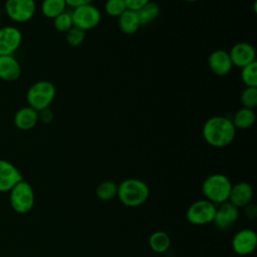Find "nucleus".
I'll return each mask as SVG.
<instances>
[{"label": "nucleus", "mask_w": 257, "mask_h": 257, "mask_svg": "<svg viewBox=\"0 0 257 257\" xmlns=\"http://www.w3.org/2000/svg\"><path fill=\"white\" fill-rule=\"evenodd\" d=\"M205 142L214 148L229 146L235 139L236 128L231 118L223 115L212 116L203 125Z\"/></svg>", "instance_id": "obj_1"}, {"label": "nucleus", "mask_w": 257, "mask_h": 257, "mask_svg": "<svg viewBox=\"0 0 257 257\" xmlns=\"http://www.w3.org/2000/svg\"><path fill=\"white\" fill-rule=\"evenodd\" d=\"M150 189L148 185L136 178H128L117 185V195L119 202L126 207H139L149 198Z\"/></svg>", "instance_id": "obj_2"}, {"label": "nucleus", "mask_w": 257, "mask_h": 257, "mask_svg": "<svg viewBox=\"0 0 257 257\" xmlns=\"http://www.w3.org/2000/svg\"><path fill=\"white\" fill-rule=\"evenodd\" d=\"M231 188V181L223 174L210 175L202 184V192L205 199L215 205L228 201Z\"/></svg>", "instance_id": "obj_3"}, {"label": "nucleus", "mask_w": 257, "mask_h": 257, "mask_svg": "<svg viewBox=\"0 0 257 257\" xmlns=\"http://www.w3.org/2000/svg\"><path fill=\"white\" fill-rule=\"evenodd\" d=\"M56 94V88L51 81L39 80L33 83L26 92L28 106L36 111L48 108Z\"/></svg>", "instance_id": "obj_4"}, {"label": "nucleus", "mask_w": 257, "mask_h": 257, "mask_svg": "<svg viewBox=\"0 0 257 257\" xmlns=\"http://www.w3.org/2000/svg\"><path fill=\"white\" fill-rule=\"evenodd\" d=\"M10 204L18 214H26L34 206V191L29 183L24 180L18 182L10 191Z\"/></svg>", "instance_id": "obj_5"}, {"label": "nucleus", "mask_w": 257, "mask_h": 257, "mask_svg": "<svg viewBox=\"0 0 257 257\" xmlns=\"http://www.w3.org/2000/svg\"><path fill=\"white\" fill-rule=\"evenodd\" d=\"M216 206L212 202L203 199L192 203L186 212V218L189 223L197 226L212 223L216 213Z\"/></svg>", "instance_id": "obj_6"}, {"label": "nucleus", "mask_w": 257, "mask_h": 257, "mask_svg": "<svg viewBox=\"0 0 257 257\" xmlns=\"http://www.w3.org/2000/svg\"><path fill=\"white\" fill-rule=\"evenodd\" d=\"M71 16L73 26L83 30L84 32L95 28L101 20L100 11L92 4L81 5L73 8Z\"/></svg>", "instance_id": "obj_7"}, {"label": "nucleus", "mask_w": 257, "mask_h": 257, "mask_svg": "<svg viewBox=\"0 0 257 257\" xmlns=\"http://www.w3.org/2000/svg\"><path fill=\"white\" fill-rule=\"evenodd\" d=\"M4 9L11 20L17 23H25L34 16L36 4L34 0H6Z\"/></svg>", "instance_id": "obj_8"}, {"label": "nucleus", "mask_w": 257, "mask_h": 257, "mask_svg": "<svg viewBox=\"0 0 257 257\" xmlns=\"http://www.w3.org/2000/svg\"><path fill=\"white\" fill-rule=\"evenodd\" d=\"M256 246L257 234L252 229H241L232 238V249L238 255H249L255 251Z\"/></svg>", "instance_id": "obj_9"}, {"label": "nucleus", "mask_w": 257, "mask_h": 257, "mask_svg": "<svg viewBox=\"0 0 257 257\" xmlns=\"http://www.w3.org/2000/svg\"><path fill=\"white\" fill-rule=\"evenodd\" d=\"M22 43L21 31L12 25L0 27V55H13Z\"/></svg>", "instance_id": "obj_10"}, {"label": "nucleus", "mask_w": 257, "mask_h": 257, "mask_svg": "<svg viewBox=\"0 0 257 257\" xmlns=\"http://www.w3.org/2000/svg\"><path fill=\"white\" fill-rule=\"evenodd\" d=\"M239 214V209L227 201L216 206V213L212 223L220 230H228L236 223Z\"/></svg>", "instance_id": "obj_11"}, {"label": "nucleus", "mask_w": 257, "mask_h": 257, "mask_svg": "<svg viewBox=\"0 0 257 257\" xmlns=\"http://www.w3.org/2000/svg\"><path fill=\"white\" fill-rule=\"evenodd\" d=\"M229 55L233 66L244 67L254 61H256V50L254 46L248 42H238L234 44Z\"/></svg>", "instance_id": "obj_12"}, {"label": "nucleus", "mask_w": 257, "mask_h": 257, "mask_svg": "<svg viewBox=\"0 0 257 257\" xmlns=\"http://www.w3.org/2000/svg\"><path fill=\"white\" fill-rule=\"evenodd\" d=\"M21 180L19 170L12 163L0 159V192H9Z\"/></svg>", "instance_id": "obj_13"}, {"label": "nucleus", "mask_w": 257, "mask_h": 257, "mask_svg": "<svg viewBox=\"0 0 257 257\" xmlns=\"http://www.w3.org/2000/svg\"><path fill=\"white\" fill-rule=\"evenodd\" d=\"M208 65L211 71L219 76L227 75L233 68L229 52L223 49H217L210 54Z\"/></svg>", "instance_id": "obj_14"}, {"label": "nucleus", "mask_w": 257, "mask_h": 257, "mask_svg": "<svg viewBox=\"0 0 257 257\" xmlns=\"http://www.w3.org/2000/svg\"><path fill=\"white\" fill-rule=\"evenodd\" d=\"M253 198V188L247 182H239L232 185L228 202L238 209L244 208L251 203Z\"/></svg>", "instance_id": "obj_15"}, {"label": "nucleus", "mask_w": 257, "mask_h": 257, "mask_svg": "<svg viewBox=\"0 0 257 257\" xmlns=\"http://www.w3.org/2000/svg\"><path fill=\"white\" fill-rule=\"evenodd\" d=\"M20 75L21 65L14 55H0V79L15 81Z\"/></svg>", "instance_id": "obj_16"}, {"label": "nucleus", "mask_w": 257, "mask_h": 257, "mask_svg": "<svg viewBox=\"0 0 257 257\" xmlns=\"http://www.w3.org/2000/svg\"><path fill=\"white\" fill-rule=\"evenodd\" d=\"M14 124L20 131H29L38 123V111L30 106L19 108L14 115Z\"/></svg>", "instance_id": "obj_17"}, {"label": "nucleus", "mask_w": 257, "mask_h": 257, "mask_svg": "<svg viewBox=\"0 0 257 257\" xmlns=\"http://www.w3.org/2000/svg\"><path fill=\"white\" fill-rule=\"evenodd\" d=\"M117 18H118V20H117L118 27H119L120 31L123 32L124 34H128V35L134 34L139 30V28L141 26L138 13L136 11L126 9Z\"/></svg>", "instance_id": "obj_18"}, {"label": "nucleus", "mask_w": 257, "mask_h": 257, "mask_svg": "<svg viewBox=\"0 0 257 257\" xmlns=\"http://www.w3.org/2000/svg\"><path fill=\"white\" fill-rule=\"evenodd\" d=\"M235 128L240 130H246L251 127L255 120H256V114L254 109L242 107L239 108L233 115V118L231 119Z\"/></svg>", "instance_id": "obj_19"}, {"label": "nucleus", "mask_w": 257, "mask_h": 257, "mask_svg": "<svg viewBox=\"0 0 257 257\" xmlns=\"http://www.w3.org/2000/svg\"><path fill=\"white\" fill-rule=\"evenodd\" d=\"M149 246L156 253H165L171 246V238L164 231H156L149 238Z\"/></svg>", "instance_id": "obj_20"}, {"label": "nucleus", "mask_w": 257, "mask_h": 257, "mask_svg": "<svg viewBox=\"0 0 257 257\" xmlns=\"http://www.w3.org/2000/svg\"><path fill=\"white\" fill-rule=\"evenodd\" d=\"M66 3L64 0H42L41 12L50 19H54L56 16L66 10Z\"/></svg>", "instance_id": "obj_21"}, {"label": "nucleus", "mask_w": 257, "mask_h": 257, "mask_svg": "<svg viewBox=\"0 0 257 257\" xmlns=\"http://www.w3.org/2000/svg\"><path fill=\"white\" fill-rule=\"evenodd\" d=\"M139 16V20L141 25H148L157 19L161 13V8L156 2L150 1L140 10L136 11Z\"/></svg>", "instance_id": "obj_22"}, {"label": "nucleus", "mask_w": 257, "mask_h": 257, "mask_svg": "<svg viewBox=\"0 0 257 257\" xmlns=\"http://www.w3.org/2000/svg\"><path fill=\"white\" fill-rule=\"evenodd\" d=\"M95 195L100 201H110L117 195V184L112 181H103L96 186Z\"/></svg>", "instance_id": "obj_23"}, {"label": "nucleus", "mask_w": 257, "mask_h": 257, "mask_svg": "<svg viewBox=\"0 0 257 257\" xmlns=\"http://www.w3.org/2000/svg\"><path fill=\"white\" fill-rule=\"evenodd\" d=\"M241 79L246 87H257V62L254 61L241 68Z\"/></svg>", "instance_id": "obj_24"}, {"label": "nucleus", "mask_w": 257, "mask_h": 257, "mask_svg": "<svg viewBox=\"0 0 257 257\" xmlns=\"http://www.w3.org/2000/svg\"><path fill=\"white\" fill-rule=\"evenodd\" d=\"M53 20V26L54 28L62 33H66L70 28L73 27V22H72V16L71 12L65 10L58 16H56Z\"/></svg>", "instance_id": "obj_25"}, {"label": "nucleus", "mask_w": 257, "mask_h": 257, "mask_svg": "<svg viewBox=\"0 0 257 257\" xmlns=\"http://www.w3.org/2000/svg\"><path fill=\"white\" fill-rule=\"evenodd\" d=\"M242 107L254 109L257 106V87H246L240 96Z\"/></svg>", "instance_id": "obj_26"}, {"label": "nucleus", "mask_w": 257, "mask_h": 257, "mask_svg": "<svg viewBox=\"0 0 257 257\" xmlns=\"http://www.w3.org/2000/svg\"><path fill=\"white\" fill-rule=\"evenodd\" d=\"M126 9L123 0H107L104 4L105 13L111 17H119Z\"/></svg>", "instance_id": "obj_27"}, {"label": "nucleus", "mask_w": 257, "mask_h": 257, "mask_svg": "<svg viewBox=\"0 0 257 257\" xmlns=\"http://www.w3.org/2000/svg\"><path fill=\"white\" fill-rule=\"evenodd\" d=\"M65 39L66 42L69 46L72 47H77L82 44L85 38V32L77 27H72L70 28L66 33H65Z\"/></svg>", "instance_id": "obj_28"}, {"label": "nucleus", "mask_w": 257, "mask_h": 257, "mask_svg": "<svg viewBox=\"0 0 257 257\" xmlns=\"http://www.w3.org/2000/svg\"><path fill=\"white\" fill-rule=\"evenodd\" d=\"M123 1L128 10L138 11L142 7H144L146 4H148L151 0H123Z\"/></svg>", "instance_id": "obj_29"}, {"label": "nucleus", "mask_w": 257, "mask_h": 257, "mask_svg": "<svg viewBox=\"0 0 257 257\" xmlns=\"http://www.w3.org/2000/svg\"><path fill=\"white\" fill-rule=\"evenodd\" d=\"M52 119H53V112L49 107L38 111V121H41L42 123L47 124V123H50Z\"/></svg>", "instance_id": "obj_30"}, {"label": "nucleus", "mask_w": 257, "mask_h": 257, "mask_svg": "<svg viewBox=\"0 0 257 257\" xmlns=\"http://www.w3.org/2000/svg\"><path fill=\"white\" fill-rule=\"evenodd\" d=\"M244 213L246 215L247 218H250V219H254L257 215V208L255 205L253 204H248L247 206L244 207Z\"/></svg>", "instance_id": "obj_31"}, {"label": "nucleus", "mask_w": 257, "mask_h": 257, "mask_svg": "<svg viewBox=\"0 0 257 257\" xmlns=\"http://www.w3.org/2000/svg\"><path fill=\"white\" fill-rule=\"evenodd\" d=\"M66 5L71 7V8H76L81 5H86V4H91L93 0H64Z\"/></svg>", "instance_id": "obj_32"}, {"label": "nucleus", "mask_w": 257, "mask_h": 257, "mask_svg": "<svg viewBox=\"0 0 257 257\" xmlns=\"http://www.w3.org/2000/svg\"><path fill=\"white\" fill-rule=\"evenodd\" d=\"M183 1H186V2H195V1H198V0H183Z\"/></svg>", "instance_id": "obj_33"}, {"label": "nucleus", "mask_w": 257, "mask_h": 257, "mask_svg": "<svg viewBox=\"0 0 257 257\" xmlns=\"http://www.w3.org/2000/svg\"><path fill=\"white\" fill-rule=\"evenodd\" d=\"M34 1H36V0H34Z\"/></svg>", "instance_id": "obj_34"}]
</instances>
